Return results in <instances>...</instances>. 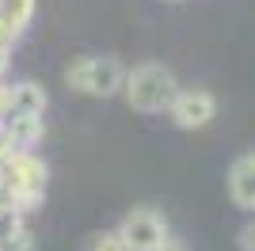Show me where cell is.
<instances>
[{"label":"cell","mask_w":255,"mask_h":251,"mask_svg":"<svg viewBox=\"0 0 255 251\" xmlns=\"http://www.w3.org/2000/svg\"><path fill=\"white\" fill-rule=\"evenodd\" d=\"M46 183H50V167L34 152H15L8 160V167L0 171V206L31 213V209L42 206Z\"/></svg>","instance_id":"6da1fadb"},{"label":"cell","mask_w":255,"mask_h":251,"mask_svg":"<svg viewBox=\"0 0 255 251\" xmlns=\"http://www.w3.org/2000/svg\"><path fill=\"white\" fill-rule=\"evenodd\" d=\"M122 92H126V99H129L133 111H141V115H160V111L171 107L179 84H175V73H171L168 65L141 61V65H133V69L126 73Z\"/></svg>","instance_id":"7a4b0ae2"},{"label":"cell","mask_w":255,"mask_h":251,"mask_svg":"<svg viewBox=\"0 0 255 251\" xmlns=\"http://www.w3.org/2000/svg\"><path fill=\"white\" fill-rule=\"evenodd\" d=\"M65 84L80 95H96V99H107V95L122 92L126 84V69L115 61V57H103V53H88V57H76L69 69H65Z\"/></svg>","instance_id":"3957f363"},{"label":"cell","mask_w":255,"mask_h":251,"mask_svg":"<svg viewBox=\"0 0 255 251\" xmlns=\"http://www.w3.org/2000/svg\"><path fill=\"white\" fill-rule=\"evenodd\" d=\"M115 232H118V240L126 244V251H160L171 240L164 213L152 209V206H137V209H129V213H122Z\"/></svg>","instance_id":"277c9868"},{"label":"cell","mask_w":255,"mask_h":251,"mask_svg":"<svg viewBox=\"0 0 255 251\" xmlns=\"http://www.w3.org/2000/svg\"><path fill=\"white\" fill-rule=\"evenodd\" d=\"M168 115L179 129H202L217 115V99L206 88H179L175 99H171V107H168Z\"/></svg>","instance_id":"5b68a950"},{"label":"cell","mask_w":255,"mask_h":251,"mask_svg":"<svg viewBox=\"0 0 255 251\" xmlns=\"http://www.w3.org/2000/svg\"><path fill=\"white\" fill-rule=\"evenodd\" d=\"M229 198L236 209L255 213V152H244L229 167Z\"/></svg>","instance_id":"8992f818"},{"label":"cell","mask_w":255,"mask_h":251,"mask_svg":"<svg viewBox=\"0 0 255 251\" xmlns=\"http://www.w3.org/2000/svg\"><path fill=\"white\" fill-rule=\"evenodd\" d=\"M0 133L11 141L15 152H34V145L46 133V122H42V115H11L0 122Z\"/></svg>","instance_id":"52a82bcc"},{"label":"cell","mask_w":255,"mask_h":251,"mask_svg":"<svg viewBox=\"0 0 255 251\" xmlns=\"http://www.w3.org/2000/svg\"><path fill=\"white\" fill-rule=\"evenodd\" d=\"M0 251H34V236L19 209L0 206Z\"/></svg>","instance_id":"ba28073f"},{"label":"cell","mask_w":255,"mask_h":251,"mask_svg":"<svg viewBox=\"0 0 255 251\" xmlns=\"http://www.w3.org/2000/svg\"><path fill=\"white\" fill-rule=\"evenodd\" d=\"M46 88L42 84H34V80H19V84H11V107H8V115H42L46 111Z\"/></svg>","instance_id":"9c48e42d"},{"label":"cell","mask_w":255,"mask_h":251,"mask_svg":"<svg viewBox=\"0 0 255 251\" xmlns=\"http://www.w3.org/2000/svg\"><path fill=\"white\" fill-rule=\"evenodd\" d=\"M0 11H4L8 19H15L23 31H27V27H31V15H34V0H4Z\"/></svg>","instance_id":"30bf717a"},{"label":"cell","mask_w":255,"mask_h":251,"mask_svg":"<svg viewBox=\"0 0 255 251\" xmlns=\"http://www.w3.org/2000/svg\"><path fill=\"white\" fill-rule=\"evenodd\" d=\"M88 251H126V244L118 240V232H96L92 240H88Z\"/></svg>","instance_id":"8fae6325"},{"label":"cell","mask_w":255,"mask_h":251,"mask_svg":"<svg viewBox=\"0 0 255 251\" xmlns=\"http://www.w3.org/2000/svg\"><path fill=\"white\" fill-rule=\"evenodd\" d=\"M19 38H23V27H19L15 19H8L4 11H0V46H8V50H11V46H15Z\"/></svg>","instance_id":"7c38bea8"},{"label":"cell","mask_w":255,"mask_h":251,"mask_svg":"<svg viewBox=\"0 0 255 251\" xmlns=\"http://www.w3.org/2000/svg\"><path fill=\"white\" fill-rule=\"evenodd\" d=\"M240 251H255V221L240 229Z\"/></svg>","instance_id":"4fadbf2b"},{"label":"cell","mask_w":255,"mask_h":251,"mask_svg":"<svg viewBox=\"0 0 255 251\" xmlns=\"http://www.w3.org/2000/svg\"><path fill=\"white\" fill-rule=\"evenodd\" d=\"M8 65H11V50H8V46H0V76L8 73Z\"/></svg>","instance_id":"5bb4252c"},{"label":"cell","mask_w":255,"mask_h":251,"mask_svg":"<svg viewBox=\"0 0 255 251\" xmlns=\"http://www.w3.org/2000/svg\"><path fill=\"white\" fill-rule=\"evenodd\" d=\"M160 251H191V248H187V244H183V240H175V236H171V240L164 244V248H160Z\"/></svg>","instance_id":"9a60e30c"},{"label":"cell","mask_w":255,"mask_h":251,"mask_svg":"<svg viewBox=\"0 0 255 251\" xmlns=\"http://www.w3.org/2000/svg\"><path fill=\"white\" fill-rule=\"evenodd\" d=\"M0 4H4V0H0Z\"/></svg>","instance_id":"2e32d148"}]
</instances>
